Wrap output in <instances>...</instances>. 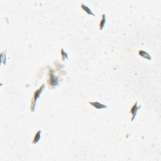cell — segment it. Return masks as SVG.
Listing matches in <instances>:
<instances>
[{
	"mask_svg": "<svg viewBox=\"0 0 161 161\" xmlns=\"http://www.w3.org/2000/svg\"><path fill=\"white\" fill-rule=\"evenodd\" d=\"M61 53H62V60H65V59H67L68 58V56L67 53H65V52H64L63 48H62V51H61Z\"/></svg>",
	"mask_w": 161,
	"mask_h": 161,
	"instance_id": "9c48e42d",
	"label": "cell"
},
{
	"mask_svg": "<svg viewBox=\"0 0 161 161\" xmlns=\"http://www.w3.org/2000/svg\"><path fill=\"white\" fill-rule=\"evenodd\" d=\"M44 88H45V84H42L39 89H38L37 90V91H35V93H34L32 101V106H31L32 112H33L34 110H35L37 101V99L39 98V97H40V95L42 94V93L43 92Z\"/></svg>",
	"mask_w": 161,
	"mask_h": 161,
	"instance_id": "6da1fadb",
	"label": "cell"
},
{
	"mask_svg": "<svg viewBox=\"0 0 161 161\" xmlns=\"http://www.w3.org/2000/svg\"><path fill=\"white\" fill-rule=\"evenodd\" d=\"M41 135H42L41 130H39L36 133H35V135H34L33 139V142H32V143L33 144H37L39 142L40 138H41Z\"/></svg>",
	"mask_w": 161,
	"mask_h": 161,
	"instance_id": "5b68a950",
	"label": "cell"
},
{
	"mask_svg": "<svg viewBox=\"0 0 161 161\" xmlns=\"http://www.w3.org/2000/svg\"><path fill=\"white\" fill-rule=\"evenodd\" d=\"M137 104H138V102H135L130 109V113L132 114V121H133V120H134L136 115H137V112H138V111L139 110V109L140 108V106H138L137 105Z\"/></svg>",
	"mask_w": 161,
	"mask_h": 161,
	"instance_id": "3957f363",
	"label": "cell"
},
{
	"mask_svg": "<svg viewBox=\"0 0 161 161\" xmlns=\"http://www.w3.org/2000/svg\"><path fill=\"white\" fill-rule=\"evenodd\" d=\"M106 23V15L105 14H103L101 17V20L100 21L99 23V30H101L103 28H104V25Z\"/></svg>",
	"mask_w": 161,
	"mask_h": 161,
	"instance_id": "ba28073f",
	"label": "cell"
},
{
	"mask_svg": "<svg viewBox=\"0 0 161 161\" xmlns=\"http://www.w3.org/2000/svg\"><path fill=\"white\" fill-rule=\"evenodd\" d=\"M138 55H139L140 56H141V57H144V58L145 59H147L148 60H151L152 59L151 56H150V54H149V53H147V52H145V51L139 50L138 51Z\"/></svg>",
	"mask_w": 161,
	"mask_h": 161,
	"instance_id": "52a82bcc",
	"label": "cell"
},
{
	"mask_svg": "<svg viewBox=\"0 0 161 161\" xmlns=\"http://www.w3.org/2000/svg\"><path fill=\"white\" fill-rule=\"evenodd\" d=\"M91 106L94 107V108H96V109H103V108H106L107 106L105 104H103L102 103H99V102H89Z\"/></svg>",
	"mask_w": 161,
	"mask_h": 161,
	"instance_id": "277c9868",
	"label": "cell"
},
{
	"mask_svg": "<svg viewBox=\"0 0 161 161\" xmlns=\"http://www.w3.org/2000/svg\"><path fill=\"white\" fill-rule=\"evenodd\" d=\"M81 8H82V10H84V11H85V12L87 13V14H89V15H93V16H95V14L93 13L92 12V11L91 10V9L90 8L88 7V6H87L86 5H85L84 3H81Z\"/></svg>",
	"mask_w": 161,
	"mask_h": 161,
	"instance_id": "8992f818",
	"label": "cell"
},
{
	"mask_svg": "<svg viewBox=\"0 0 161 161\" xmlns=\"http://www.w3.org/2000/svg\"><path fill=\"white\" fill-rule=\"evenodd\" d=\"M49 79H48V83L50 85H51L52 86H56L59 83V79L57 77H56L54 76V74L52 71H50L49 73Z\"/></svg>",
	"mask_w": 161,
	"mask_h": 161,
	"instance_id": "7a4b0ae2",
	"label": "cell"
}]
</instances>
